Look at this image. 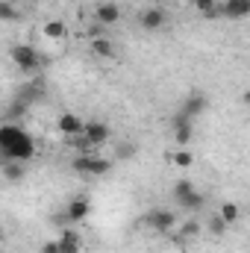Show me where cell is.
<instances>
[{"label":"cell","instance_id":"cell-1","mask_svg":"<svg viewBox=\"0 0 250 253\" xmlns=\"http://www.w3.org/2000/svg\"><path fill=\"white\" fill-rule=\"evenodd\" d=\"M0 153L9 162H30L39 153V147H36V138L27 129H21L15 124H6V126H0Z\"/></svg>","mask_w":250,"mask_h":253},{"label":"cell","instance_id":"cell-2","mask_svg":"<svg viewBox=\"0 0 250 253\" xmlns=\"http://www.w3.org/2000/svg\"><path fill=\"white\" fill-rule=\"evenodd\" d=\"M74 171L77 174H88V177H103L112 171V159L100 156V153H88V156H77L74 162Z\"/></svg>","mask_w":250,"mask_h":253},{"label":"cell","instance_id":"cell-3","mask_svg":"<svg viewBox=\"0 0 250 253\" xmlns=\"http://www.w3.org/2000/svg\"><path fill=\"white\" fill-rule=\"evenodd\" d=\"M12 62L18 65L24 74H33V71L42 65V56H39V50L30 47V44H15V47H12Z\"/></svg>","mask_w":250,"mask_h":253},{"label":"cell","instance_id":"cell-4","mask_svg":"<svg viewBox=\"0 0 250 253\" xmlns=\"http://www.w3.org/2000/svg\"><path fill=\"white\" fill-rule=\"evenodd\" d=\"M144 224H147L150 230L168 236V233H174V227H177V215H174L171 209H153V212L144 218Z\"/></svg>","mask_w":250,"mask_h":253},{"label":"cell","instance_id":"cell-5","mask_svg":"<svg viewBox=\"0 0 250 253\" xmlns=\"http://www.w3.org/2000/svg\"><path fill=\"white\" fill-rule=\"evenodd\" d=\"M85 124L88 121H83L80 115L65 112V115H59V121H56V129L62 132L65 138H74V135H85Z\"/></svg>","mask_w":250,"mask_h":253},{"label":"cell","instance_id":"cell-6","mask_svg":"<svg viewBox=\"0 0 250 253\" xmlns=\"http://www.w3.org/2000/svg\"><path fill=\"white\" fill-rule=\"evenodd\" d=\"M138 21H141V30L156 33V30H162V27H165L168 15H165V9H159V6H150V9H144V12L138 15Z\"/></svg>","mask_w":250,"mask_h":253},{"label":"cell","instance_id":"cell-7","mask_svg":"<svg viewBox=\"0 0 250 253\" xmlns=\"http://www.w3.org/2000/svg\"><path fill=\"white\" fill-rule=\"evenodd\" d=\"M94 18H97L103 27H112V24H118V21H121V6H118V3H112V0L97 3V6H94Z\"/></svg>","mask_w":250,"mask_h":253},{"label":"cell","instance_id":"cell-8","mask_svg":"<svg viewBox=\"0 0 250 253\" xmlns=\"http://www.w3.org/2000/svg\"><path fill=\"white\" fill-rule=\"evenodd\" d=\"M194 121L186 118L183 112H177V118H174V138H177V144L180 147H188V141H191V135H194Z\"/></svg>","mask_w":250,"mask_h":253},{"label":"cell","instance_id":"cell-9","mask_svg":"<svg viewBox=\"0 0 250 253\" xmlns=\"http://www.w3.org/2000/svg\"><path fill=\"white\" fill-rule=\"evenodd\" d=\"M206 106H209L206 94L194 91V94H188V97H186V103H183V109H180V112H183L186 118H191V121H194L197 115H203V112H206Z\"/></svg>","mask_w":250,"mask_h":253},{"label":"cell","instance_id":"cell-10","mask_svg":"<svg viewBox=\"0 0 250 253\" xmlns=\"http://www.w3.org/2000/svg\"><path fill=\"white\" fill-rule=\"evenodd\" d=\"M109 135H112V129H109V124H103V121H88V124H85V138H88L94 147L106 144Z\"/></svg>","mask_w":250,"mask_h":253},{"label":"cell","instance_id":"cell-11","mask_svg":"<svg viewBox=\"0 0 250 253\" xmlns=\"http://www.w3.org/2000/svg\"><path fill=\"white\" fill-rule=\"evenodd\" d=\"M91 215V203L85 197H74L68 206H65V218L68 221H85Z\"/></svg>","mask_w":250,"mask_h":253},{"label":"cell","instance_id":"cell-12","mask_svg":"<svg viewBox=\"0 0 250 253\" xmlns=\"http://www.w3.org/2000/svg\"><path fill=\"white\" fill-rule=\"evenodd\" d=\"M221 15H224V18H233V21L248 18L250 15V0H224V3H221Z\"/></svg>","mask_w":250,"mask_h":253},{"label":"cell","instance_id":"cell-13","mask_svg":"<svg viewBox=\"0 0 250 253\" xmlns=\"http://www.w3.org/2000/svg\"><path fill=\"white\" fill-rule=\"evenodd\" d=\"M91 53L100 59H115V44L106 36H91Z\"/></svg>","mask_w":250,"mask_h":253},{"label":"cell","instance_id":"cell-14","mask_svg":"<svg viewBox=\"0 0 250 253\" xmlns=\"http://www.w3.org/2000/svg\"><path fill=\"white\" fill-rule=\"evenodd\" d=\"M42 36L50 39V42H62L65 36H68V27H65V21H44Z\"/></svg>","mask_w":250,"mask_h":253},{"label":"cell","instance_id":"cell-15","mask_svg":"<svg viewBox=\"0 0 250 253\" xmlns=\"http://www.w3.org/2000/svg\"><path fill=\"white\" fill-rule=\"evenodd\" d=\"M59 248H62V253H80L83 251V239H80V233L65 230L62 236H59Z\"/></svg>","mask_w":250,"mask_h":253},{"label":"cell","instance_id":"cell-16","mask_svg":"<svg viewBox=\"0 0 250 253\" xmlns=\"http://www.w3.org/2000/svg\"><path fill=\"white\" fill-rule=\"evenodd\" d=\"M200 233H203V224H200L197 218H188V221L180 224V239H177V245H183V242H188V239H197Z\"/></svg>","mask_w":250,"mask_h":253},{"label":"cell","instance_id":"cell-17","mask_svg":"<svg viewBox=\"0 0 250 253\" xmlns=\"http://www.w3.org/2000/svg\"><path fill=\"white\" fill-rule=\"evenodd\" d=\"M168 159H171V165H174V168H183V171H188V168L194 165V153H191V150H186V147L174 150Z\"/></svg>","mask_w":250,"mask_h":253},{"label":"cell","instance_id":"cell-18","mask_svg":"<svg viewBox=\"0 0 250 253\" xmlns=\"http://www.w3.org/2000/svg\"><path fill=\"white\" fill-rule=\"evenodd\" d=\"M218 215L227 221V224H236L239 218H242V209H239V203H233V200H227V203H221V209H218Z\"/></svg>","mask_w":250,"mask_h":253},{"label":"cell","instance_id":"cell-19","mask_svg":"<svg viewBox=\"0 0 250 253\" xmlns=\"http://www.w3.org/2000/svg\"><path fill=\"white\" fill-rule=\"evenodd\" d=\"M194 6H197L200 18H218V15H221V3H218V0H197Z\"/></svg>","mask_w":250,"mask_h":253},{"label":"cell","instance_id":"cell-20","mask_svg":"<svg viewBox=\"0 0 250 253\" xmlns=\"http://www.w3.org/2000/svg\"><path fill=\"white\" fill-rule=\"evenodd\" d=\"M203 203H206V197H203L200 191H194V194H188V197H183V200H180V206H183V209H188V212L203 209Z\"/></svg>","mask_w":250,"mask_h":253},{"label":"cell","instance_id":"cell-21","mask_svg":"<svg viewBox=\"0 0 250 253\" xmlns=\"http://www.w3.org/2000/svg\"><path fill=\"white\" fill-rule=\"evenodd\" d=\"M3 174H6V180H9V183L21 180V177H24V162H9V159H6V165H3Z\"/></svg>","mask_w":250,"mask_h":253},{"label":"cell","instance_id":"cell-22","mask_svg":"<svg viewBox=\"0 0 250 253\" xmlns=\"http://www.w3.org/2000/svg\"><path fill=\"white\" fill-rule=\"evenodd\" d=\"M194 183H191V180H177V183H174V200H177V203H180V200H183V197H188V194H194Z\"/></svg>","mask_w":250,"mask_h":253},{"label":"cell","instance_id":"cell-23","mask_svg":"<svg viewBox=\"0 0 250 253\" xmlns=\"http://www.w3.org/2000/svg\"><path fill=\"white\" fill-rule=\"evenodd\" d=\"M227 227H230V224H227L221 215H215V218L209 221V233H212V236H224V233H227Z\"/></svg>","mask_w":250,"mask_h":253},{"label":"cell","instance_id":"cell-24","mask_svg":"<svg viewBox=\"0 0 250 253\" xmlns=\"http://www.w3.org/2000/svg\"><path fill=\"white\" fill-rule=\"evenodd\" d=\"M42 253H62V248H59V239H56V242H44V245H42Z\"/></svg>","mask_w":250,"mask_h":253},{"label":"cell","instance_id":"cell-25","mask_svg":"<svg viewBox=\"0 0 250 253\" xmlns=\"http://www.w3.org/2000/svg\"><path fill=\"white\" fill-rule=\"evenodd\" d=\"M132 153H135V147H132V144H121V153H118V156H121V159H129Z\"/></svg>","mask_w":250,"mask_h":253},{"label":"cell","instance_id":"cell-26","mask_svg":"<svg viewBox=\"0 0 250 253\" xmlns=\"http://www.w3.org/2000/svg\"><path fill=\"white\" fill-rule=\"evenodd\" d=\"M0 12H3V18H6V21H12V18H15V9H12L9 3H3V6H0Z\"/></svg>","mask_w":250,"mask_h":253},{"label":"cell","instance_id":"cell-27","mask_svg":"<svg viewBox=\"0 0 250 253\" xmlns=\"http://www.w3.org/2000/svg\"><path fill=\"white\" fill-rule=\"evenodd\" d=\"M242 100H245V103L250 106V91H245V97H242Z\"/></svg>","mask_w":250,"mask_h":253},{"label":"cell","instance_id":"cell-28","mask_svg":"<svg viewBox=\"0 0 250 253\" xmlns=\"http://www.w3.org/2000/svg\"><path fill=\"white\" fill-rule=\"evenodd\" d=\"M186 3H191V6H194V3H197V0H186Z\"/></svg>","mask_w":250,"mask_h":253}]
</instances>
